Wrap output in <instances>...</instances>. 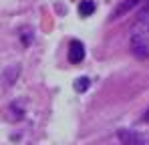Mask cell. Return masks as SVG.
I'll return each mask as SVG.
<instances>
[{"instance_id": "obj_1", "label": "cell", "mask_w": 149, "mask_h": 145, "mask_svg": "<svg viewBox=\"0 0 149 145\" xmlns=\"http://www.w3.org/2000/svg\"><path fill=\"white\" fill-rule=\"evenodd\" d=\"M131 48H133V52L139 56V59H145L149 56V40L145 38V34H133V38H131Z\"/></svg>"}, {"instance_id": "obj_2", "label": "cell", "mask_w": 149, "mask_h": 145, "mask_svg": "<svg viewBox=\"0 0 149 145\" xmlns=\"http://www.w3.org/2000/svg\"><path fill=\"white\" fill-rule=\"evenodd\" d=\"M83 59H85V47H83V43L73 40V43L69 45V61H71L73 65H79Z\"/></svg>"}, {"instance_id": "obj_6", "label": "cell", "mask_w": 149, "mask_h": 145, "mask_svg": "<svg viewBox=\"0 0 149 145\" xmlns=\"http://www.w3.org/2000/svg\"><path fill=\"white\" fill-rule=\"evenodd\" d=\"M143 24H145V28L149 30V6H147V10L143 12Z\"/></svg>"}, {"instance_id": "obj_4", "label": "cell", "mask_w": 149, "mask_h": 145, "mask_svg": "<svg viewBox=\"0 0 149 145\" xmlns=\"http://www.w3.org/2000/svg\"><path fill=\"white\" fill-rule=\"evenodd\" d=\"M139 2H143V0H125V2H121V4H119V8L115 10V16H121L123 12L131 10V8H135Z\"/></svg>"}, {"instance_id": "obj_5", "label": "cell", "mask_w": 149, "mask_h": 145, "mask_svg": "<svg viewBox=\"0 0 149 145\" xmlns=\"http://www.w3.org/2000/svg\"><path fill=\"white\" fill-rule=\"evenodd\" d=\"M87 87H89V79H87V77L77 79V83H74V89H77V91H85Z\"/></svg>"}, {"instance_id": "obj_7", "label": "cell", "mask_w": 149, "mask_h": 145, "mask_svg": "<svg viewBox=\"0 0 149 145\" xmlns=\"http://www.w3.org/2000/svg\"><path fill=\"white\" fill-rule=\"evenodd\" d=\"M145 121H147V123H149V111H147V113H145Z\"/></svg>"}, {"instance_id": "obj_3", "label": "cell", "mask_w": 149, "mask_h": 145, "mask_svg": "<svg viewBox=\"0 0 149 145\" xmlns=\"http://www.w3.org/2000/svg\"><path fill=\"white\" fill-rule=\"evenodd\" d=\"M95 8H97V6H95L93 0H83V2L79 4V14H81V16H91V14L95 12Z\"/></svg>"}]
</instances>
